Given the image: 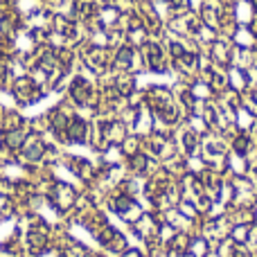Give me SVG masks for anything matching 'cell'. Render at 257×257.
Wrapping results in <instances>:
<instances>
[]
</instances>
